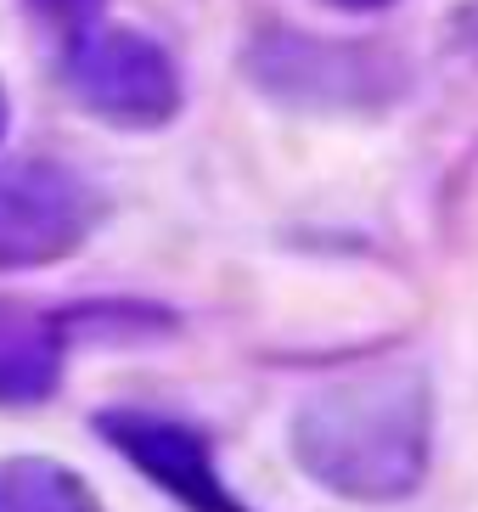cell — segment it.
<instances>
[{
  "instance_id": "cell-1",
  "label": "cell",
  "mask_w": 478,
  "mask_h": 512,
  "mask_svg": "<svg viewBox=\"0 0 478 512\" xmlns=\"http://www.w3.org/2000/svg\"><path fill=\"white\" fill-rule=\"evenodd\" d=\"M434 394L417 366L332 377L293 411V462L344 501H405L428 479Z\"/></svg>"
},
{
  "instance_id": "cell-2",
  "label": "cell",
  "mask_w": 478,
  "mask_h": 512,
  "mask_svg": "<svg viewBox=\"0 0 478 512\" xmlns=\"http://www.w3.org/2000/svg\"><path fill=\"white\" fill-rule=\"evenodd\" d=\"M242 74L259 96L293 113H377L411 91V68L400 51L299 29H265L259 40H248Z\"/></svg>"
},
{
  "instance_id": "cell-3",
  "label": "cell",
  "mask_w": 478,
  "mask_h": 512,
  "mask_svg": "<svg viewBox=\"0 0 478 512\" xmlns=\"http://www.w3.org/2000/svg\"><path fill=\"white\" fill-rule=\"evenodd\" d=\"M62 85L90 119L113 130H164L180 113V68L152 34L96 29L62 46Z\"/></svg>"
},
{
  "instance_id": "cell-4",
  "label": "cell",
  "mask_w": 478,
  "mask_h": 512,
  "mask_svg": "<svg viewBox=\"0 0 478 512\" xmlns=\"http://www.w3.org/2000/svg\"><path fill=\"white\" fill-rule=\"evenodd\" d=\"M102 220V197L68 164H6L0 169V271H40L79 254Z\"/></svg>"
},
{
  "instance_id": "cell-5",
  "label": "cell",
  "mask_w": 478,
  "mask_h": 512,
  "mask_svg": "<svg viewBox=\"0 0 478 512\" xmlns=\"http://www.w3.org/2000/svg\"><path fill=\"white\" fill-rule=\"evenodd\" d=\"M96 434H102L141 479H152L164 496H175L186 512H254V507H242V496H231V484H225L220 467H214L209 439L197 434L192 422L124 406V411H102V417H96Z\"/></svg>"
},
{
  "instance_id": "cell-6",
  "label": "cell",
  "mask_w": 478,
  "mask_h": 512,
  "mask_svg": "<svg viewBox=\"0 0 478 512\" xmlns=\"http://www.w3.org/2000/svg\"><path fill=\"white\" fill-rule=\"evenodd\" d=\"M68 327L45 310L0 299V406H40L57 389Z\"/></svg>"
},
{
  "instance_id": "cell-7",
  "label": "cell",
  "mask_w": 478,
  "mask_h": 512,
  "mask_svg": "<svg viewBox=\"0 0 478 512\" xmlns=\"http://www.w3.org/2000/svg\"><path fill=\"white\" fill-rule=\"evenodd\" d=\"M0 512H102V501L74 467L51 462V456H6Z\"/></svg>"
},
{
  "instance_id": "cell-8",
  "label": "cell",
  "mask_w": 478,
  "mask_h": 512,
  "mask_svg": "<svg viewBox=\"0 0 478 512\" xmlns=\"http://www.w3.org/2000/svg\"><path fill=\"white\" fill-rule=\"evenodd\" d=\"M102 6H107V0H23V12H29L34 23H45L51 34H62V46L96 29Z\"/></svg>"
},
{
  "instance_id": "cell-9",
  "label": "cell",
  "mask_w": 478,
  "mask_h": 512,
  "mask_svg": "<svg viewBox=\"0 0 478 512\" xmlns=\"http://www.w3.org/2000/svg\"><path fill=\"white\" fill-rule=\"evenodd\" d=\"M327 6H338V12H383L394 0H327Z\"/></svg>"
},
{
  "instance_id": "cell-10",
  "label": "cell",
  "mask_w": 478,
  "mask_h": 512,
  "mask_svg": "<svg viewBox=\"0 0 478 512\" xmlns=\"http://www.w3.org/2000/svg\"><path fill=\"white\" fill-rule=\"evenodd\" d=\"M6 124H12V102H6V91H0V141H6Z\"/></svg>"
}]
</instances>
